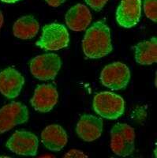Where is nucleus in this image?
Masks as SVG:
<instances>
[{
    "instance_id": "f257e3e1",
    "label": "nucleus",
    "mask_w": 157,
    "mask_h": 158,
    "mask_svg": "<svg viewBox=\"0 0 157 158\" xmlns=\"http://www.w3.org/2000/svg\"><path fill=\"white\" fill-rule=\"evenodd\" d=\"M82 50L87 59H100L112 52L111 31L104 21L95 22L86 30Z\"/></svg>"
},
{
    "instance_id": "f03ea898",
    "label": "nucleus",
    "mask_w": 157,
    "mask_h": 158,
    "mask_svg": "<svg viewBox=\"0 0 157 158\" xmlns=\"http://www.w3.org/2000/svg\"><path fill=\"white\" fill-rule=\"evenodd\" d=\"M93 110L97 114L107 119H117L124 114L123 98L111 92H101L94 97Z\"/></svg>"
},
{
    "instance_id": "7ed1b4c3",
    "label": "nucleus",
    "mask_w": 157,
    "mask_h": 158,
    "mask_svg": "<svg viewBox=\"0 0 157 158\" xmlns=\"http://www.w3.org/2000/svg\"><path fill=\"white\" fill-rule=\"evenodd\" d=\"M70 42V36L66 26L59 23L45 25L36 46L44 51H58L65 48Z\"/></svg>"
},
{
    "instance_id": "20e7f679",
    "label": "nucleus",
    "mask_w": 157,
    "mask_h": 158,
    "mask_svg": "<svg viewBox=\"0 0 157 158\" xmlns=\"http://www.w3.org/2000/svg\"><path fill=\"white\" fill-rule=\"evenodd\" d=\"M111 149L114 154L127 156L135 149V131L126 123H117L111 130Z\"/></svg>"
},
{
    "instance_id": "39448f33",
    "label": "nucleus",
    "mask_w": 157,
    "mask_h": 158,
    "mask_svg": "<svg viewBox=\"0 0 157 158\" xmlns=\"http://www.w3.org/2000/svg\"><path fill=\"white\" fill-rule=\"evenodd\" d=\"M62 66L57 54L47 53L34 57L30 62V72L34 77L40 81H49L57 76Z\"/></svg>"
},
{
    "instance_id": "423d86ee",
    "label": "nucleus",
    "mask_w": 157,
    "mask_h": 158,
    "mask_svg": "<svg viewBox=\"0 0 157 158\" xmlns=\"http://www.w3.org/2000/svg\"><path fill=\"white\" fill-rule=\"evenodd\" d=\"M130 79V70L126 65L120 62H114L107 65L100 74L102 85L111 90L126 88Z\"/></svg>"
},
{
    "instance_id": "0eeeda50",
    "label": "nucleus",
    "mask_w": 157,
    "mask_h": 158,
    "mask_svg": "<svg viewBox=\"0 0 157 158\" xmlns=\"http://www.w3.org/2000/svg\"><path fill=\"white\" fill-rule=\"evenodd\" d=\"M29 110L21 102H11L0 108V134L10 131L14 127L26 123Z\"/></svg>"
},
{
    "instance_id": "6e6552de",
    "label": "nucleus",
    "mask_w": 157,
    "mask_h": 158,
    "mask_svg": "<svg viewBox=\"0 0 157 158\" xmlns=\"http://www.w3.org/2000/svg\"><path fill=\"white\" fill-rule=\"evenodd\" d=\"M12 153L22 156H36L37 154L39 141L36 135L30 131H17L6 143Z\"/></svg>"
},
{
    "instance_id": "1a4fd4ad",
    "label": "nucleus",
    "mask_w": 157,
    "mask_h": 158,
    "mask_svg": "<svg viewBox=\"0 0 157 158\" xmlns=\"http://www.w3.org/2000/svg\"><path fill=\"white\" fill-rule=\"evenodd\" d=\"M59 93L53 85L42 84L34 91L31 104L36 111L42 113L49 112L57 104Z\"/></svg>"
},
{
    "instance_id": "9d476101",
    "label": "nucleus",
    "mask_w": 157,
    "mask_h": 158,
    "mask_svg": "<svg viewBox=\"0 0 157 158\" xmlns=\"http://www.w3.org/2000/svg\"><path fill=\"white\" fill-rule=\"evenodd\" d=\"M25 84V78L16 69L7 67L0 71V93L8 99L19 96Z\"/></svg>"
},
{
    "instance_id": "9b49d317",
    "label": "nucleus",
    "mask_w": 157,
    "mask_h": 158,
    "mask_svg": "<svg viewBox=\"0 0 157 158\" xmlns=\"http://www.w3.org/2000/svg\"><path fill=\"white\" fill-rule=\"evenodd\" d=\"M141 16V0H121L116 10V21L122 27L132 28Z\"/></svg>"
},
{
    "instance_id": "f8f14e48",
    "label": "nucleus",
    "mask_w": 157,
    "mask_h": 158,
    "mask_svg": "<svg viewBox=\"0 0 157 158\" xmlns=\"http://www.w3.org/2000/svg\"><path fill=\"white\" fill-rule=\"evenodd\" d=\"M103 119L93 115L85 114L81 117L76 127L77 136L85 142H93L101 136Z\"/></svg>"
},
{
    "instance_id": "ddd939ff",
    "label": "nucleus",
    "mask_w": 157,
    "mask_h": 158,
    "mask_svg": "<svg viewBox=\"0 0 157 158\" xmlns=\"http://www.w3.org/2000/svg\"><path fill=\"white\" fill-rule=\"evenodd\" d=\"M65 19L70 29L74 32H81L85 30L91 23L92 15L85 5L78 3L67 11Z\"/></svg>"
},
{
    "instance_id": "4468645a",
    "label": "nucleus",
    "mask_w": 157,
    "mask_h": 158,
    "mask_svg": "<svg viewBox=\"0 0 157 158\" xmlns=\"http://www.w3.org/2000/svg\"><path fill=\"white\" fill-rule=\"evenodd\" d=\"M41 141L48 150L58 152L66 146L68 136L66 131L60 125L52 124L46 127L42 131Z\"/></svg>"
},
{
    "instance_id": "2eb2a0df",
    "label": "nucleus",
    "mask_w": 157,
    "mask_h": 158,
    "mask_svg": "<svg viewBox=\"0 0 157 158\" xmlns=\"http://www.w3.org/2000/svg\"><path fill=\"white\" fill-rule=\"evenodd\" d=\"M39 29L38 22L32 15H26L18 18L13 26V33L17 38L29 40L37 35Z\"/></svg>"
},
{
    "instance_id": "dca6fc26",
    "label": "nucleus",
    "mask_w": 157,
    "mask_h": 158,
    "mask_svg": "<svg viewBox=\"0 0 157 158\" xmlns=\"http://www.w3.org/2000/svg\"><path fill=\"white\" fill-rule=\"evenodd\" d=\"M135 60L141 65H151L157 61L156 37L144 40L134 46Z\"/></svg>"
},
{
    "instance_id": "f3484780",
    "label": "nucleus",
    "mask_w": 157,
    "mask_h": 158,
    "mask_svg": "<svg viewBox=\"0 0 157 158\" xmlns=\"http://www.w3.org/2000/svg\"><path fill=\"white\" fill-rule=\"evenodd\" d=\"M144 11L148 19L156 22V0H145Z\"/></svg>"
},
{
    "instance_id": "a211bd4d",
    "label": "nucleus",
    "mask_w": 157,
    "mask_h": 158,
    "mask_svg": "<svg viewBox=\"0 0 157 158\" xmlns=\"http://www.w3.org/2000/svg\"><path fill=\"white\" fill-rule=\"evenodd\" d=\"M87 5H89L95 11H100L106 5L108 0H85Z\"/></svg>"
},
{
    "instance_id": "6ab92c4d",
    "label": "nucleus",
    "mask_w": 157,
    "mask_h": 158,
    "mask_svg": "<svg viewBox=\"0 0 157 158\" xmlns=\"http://www.w3.org/2000/svg\"><path fill=\"white\" fill-rule=\"evenodd\" d=\"M87 155L85 154L82 151L77 149H71L64 155V157H86Z\"/></svg>"
},
{
    "instance_id": "aec40b11",
    "label": "nucleus",
    "mask_w": 157,
    "mask_h": 158,
    "mask_svg": "<svg viewBox=\"0 0 157 158\" xmlns=\"http://www.w3.org/2000/svg\"><path fill=\"white\" fill-rule=\"evenodd\" d=\"M66 0H45V2L52 7H58L64 3Z\"/></svg>"
},
{
    "instance_id": "412c9836",
    "label": "nucleus",
    "mask_w": 157,
    "mask_h": 158,
    "mask_svg": "<svg viewBox=\"0 0 157 158\" xmlns=\"http://www.w3.org/2000/svg\"><path fill=\"white\" fill-rule=\"evenodd\" d=\"M3 22H4L3 15H2V11L0 10V29H1V28H2V25H3Z\"/></svg>"
},
{
    "instance_id": "4be33fe9",
    "label": "nucleus",
    "mask_w": 157,
    "mask_h": 158,
    "mask_svg": "<svg viewBox=\"0 0 157 158\" xmlns=\"http://www.w3.org/2000/svg\"><path fill=\"white\" fill-rule=\"evenodd\" d=\"M2 2H6V3H14V2H18L20 0H1Z\"/></svg>"
}]
</instances>
